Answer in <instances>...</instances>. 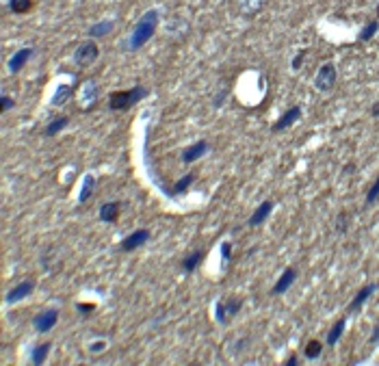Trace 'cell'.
Returning <instances> with one entry per match:
<instances>
[{
    "label": "cell",
    "mask_w": 379,
    "mask_h": 366,
    "mask_svg": "<svg viewBox=\"0 0 379 366\" xmlns=\"http://www.w3.org/2000/svg\"><path fill=\"white\" fill-rule=\"evenodd\" d=\"M156 26H158V11L156 9L145 11L141 15V20L134 24L132 35H130V39H128V48H130L132 52L139 50V48H143L152 39V35L156 32Z\"/></svg>",
    "instance_id": "6da1fadb"
},
{
    "label": "cell",
    "mask_w": 379,
    "mask_h": 366,
    "mask_svg": "<svg viewBox=\"0 0 379 366\" xmlns=\"http://www.w3.org/2000/svg\"><path fill=\"white\" fill-rule=\"evenodd\" d=\"M145 95H148V91H145L143 87H132L130 91H113L109 95V107L113 111H126Z\"/></svg>",
    "instance_id": "7a4b0ae2"
},
{
    "label": "cell",
    "mask_w": 379,
    "mask_h": 366,
    "mask_svg": "<svg viewBox=\"0 0 379 366\" xmlns=\"http://www.w3.org/2000/svg\"><path fill=\"white\" fill-rule=\"evenodd\" d=\"M336 68H334V63H323L319 68L317 72V76H314V89L321 93H327V91H332L334 85H336Z\"/></svg>",
    "instance_id": "3957f363"
},
{
    "label": "cell",
    "mask_w": 379,
    "mask_h": 366,
    "mask_svg": "<svg viewBox=\"0 0 379 366\" xmlns=\"http://www.w3.org/2000/svg\"><path fill=\"white\" fill-rule=\"evenodd\" d=\"M240 308H243V302H240V299H225V302H217L215 319L225 325L240 312Z\"/></svg>",
    "instance_id": "277c9868"
},
{
    "label": "cell",
    "mask_w": 379,
    "mask_h": 366,
    "mask_svg": "<svg viewBox=\"0 0 379 366\" xmlns=\"http://www.w3.org/2000/svg\"><path fill=\"white\" fill-rule=\"evenodd\" d=\"M98 56H100V48L95 42H85V44H80L76 48V52H74V63L80 65V68H87V65H91L93 61H98Z\"/></svg>",
    "instance_id": "5b68a950"
},
{
    "label": "cell",
    "mask_w": 379,
    "mask_h": 366,
    "mask_svg": "<svg viewBox=\"0 0 379 366\" xmlns=\"http://www.w3.org/2000/svg\"><path fill=\"white\" fill-rule=\"evenodd\" d=\"M56 321H59V310H56V308H48V310L39 312L33 319V327L39 334H46V331H50L54 327Z\"/></svg>",
    "instance_id": "8992f818"
},
{
    "label": "cell",
    "mask_w": 379,
    "mask_h": 366,
    "mask_svg": "<svg viewBox=\"0 0 379 366\" xmlns=\"http://www.w3.org/2000/svg\"><path fill=\"white\" fill-rule=\"evenodd\" d=\"M299 117H301V107H297V104H295V107H290L288 111L282 113L275 124L271 126V130H273V132H282V130H286V128H290L293 124H297Z\"/></svg>",
    "instance_id": "52a82bcc"
},
{
    "label": "cell",
    "mask_w": 379,
    "mask_h": 366,
    "mask_svg": "<svg viewBox=\"0 0 379 366\" xmlns=\"http://www.w3.org/2000/svg\"><path fill=\"white\" fill-rule=\"evenodd\" d=\"M33 288H35V282H33V280H24V282H20L18 286L7 292V304H15V302H22V299H26L30 292H33Z\"/></svg>",
    "instance_id": "ba28073f"
},
{
    "label": "cell",
    "mask_w": 379,
    "mask_h": 366,
    "mask_svg": "<svg viewBox=\"0 0 379 366\" xmlns=\"http://www.w3.org/2000/svg\"><path fill=\"white\" fill-rule=\"evenodd\" d=\"M148 241H150V230H136L132 234H128V237L122 241V249L124 251H134L136 247L145 245Z\"/></svg>",
    "instance_id": "9c48e42d"
},
{
    "label": "cell",
    "mask_w": 379,
    "mask_h": 366,
    "mask_svg": "<svg viewBox=\"0 0 379 366\" xmlns=\"http://www.w3.org/2000/svg\"><path fill=\"white\" fill-rule=\"evenodd\" d=\"M271 210H273V202H271V199H264L262 204L254 210V215L247 219V225H249V227H258L260 223H264V221L269 219Z\"/></svg>",
    "instance_id": "30bf717a"
},
{
    "label": "cell",
    "mask_w": 379,
    "mask_h": 366,
    "mask_svg": "<svg viewBox=\"0 0 379 366\" xmlns=\"http://www.w3.org/2000/svg\"><path fill=\"white\" fill-rule=\"evenodd\" d=\"M377 290V284H366L364 288L362 290H358L356 292V297L351 299V304H349V308H347V312H358L362 306H364L368 299H370V295H373V292Z\"/></svg>",
    "instance_id": "8fae6325"
},
{
    "label": "cell",
    "mask_w": 379,
    "mask_h": 366,
    "mask_svg": "<svg viewBox=\"0 0 379 366\" xmlns=\"http://www.w3.org/2000/svg\"><path fill=\"white\" fill-rule=\"evenodd\" d=\"M297 280V271L293 267H288V269L280 275V280L275 282V286L271 288V295H282V292H286L290 286H293V282Z\"/></svg>",
    "instance_id": "7c38bea8"
},
{
    "label": "cell",
    "mask_w": 379,
    "mask_h": 366,
    "mask_svg": "<svg viewBox=\"0 0 379 366\" xmlns=\"http://www.w3.org/2000/svg\"><path fill=\"white\" fill-rule=\"evenodd\" d=\"M33 52H35L33 48H22V50L15 52L9 59V72H13V74H15V72H20L24 65H26V61L33 56Z\"/></svg>",
    "instance_id": "4fadbf2b"
},
{
    "label": "cell",
    "mask_w": 379,
    "mask_h": 366,
    "mask_svg": "<svg viewBox=\"0 0 379 366\" xmlns=\"http://www.w3.org/2000/svg\"><path fill=\"white\" fill-rule=\"evenodd\" d=\"M208 152V143L206 141H197V143H193L189 150H184V154H182V162H195L197 158H201L204 154Z\"/></svg>",
    "instance_id": "5bb4252c"
},
{
    "label": "cell",
    "mask_w": 379,
    "mask_h": 366,
    "mask_svg": "<svg viewBox=\"0 0 379 366\" xmlns=\"http://www.w3.org/2000/svg\"><path fill=\"white\" fill-rule=\"evenodd\" d=\"M344 327H347V316L338 319V321L332 325V329L327 331V347H334L338 340H340V336L344 334Z\"/></svg>",
    "instance_id": "9a60e30c"
},
{
    "label": "cell",
    "mask_w": 379,
    "mask_h": 366,
    "mask_svg": "<svg viewBox=\"0 0 379 366\" xmlns=\"http://www.w3.org/2000/svg\"><path fill=\"white\" fill-rule=\"evenodd\" d=\"M119 217V204L117 202H109V204H104L100 208V219L104 223H115Z\"/></svg>",
    "instance_id": "2e32d148"
},
{
    "label": "cell",
    "mask_w": 379,
    "mask_h": 366,
    "mask_svg": "<svg viewBox=\"0 0 379 366\" xmlns=\"http://www.w3.org/2000/svg\"><path fill=\"white\" fill-rule=\"evenodd\" d=\"M93 189H95V178H93V174H85L83 186H80V193H78V202H80V204H85V202L91 197Z\"/></svg>",
    "instance_id": "e0dca14e"
},
{
    "label": "cell",
    "mask_w": 379,
    "mask_h": 366,
    "mask_svg": "<svg viewBox=\"0 0 379 366\" xmlns=\"http://www.w3.org/2000/svg\"><path fill=\"white\" fill-rule=\"evenodd\" d=\"M67 124H70V117H56V119H52L50 124L46 126L44 135H46V137H54V135H59L63 128H67Z\"/></svg>",
    "instance_id": "ac0fdd59"
},
{
    "label": "cell",
    "mask_w": 379,
    "mask_h": 366,
    "mask_svg": "<svg viewBox=\"0 0 379 366\" xmlns=\"http://www.w3.org/2000/svg\"><path fill=\"white\" fill-rule=\"evenodd\" d=\"M201 258H204V254L201 251H193L191 256H187L182 260V271L184 273H193L199 267V262H201Z\"/></svg>",
    "instance_id": "d6986e66"
},
{
    "label": "cell",
    "mask_w": 379,
    "mask_h": 366,
    "mask_svg": "<svg viewBox=\"0 0 379 366\" xmlns=\"http://www.w3.org/2000/svg\"><path fill=\"white\" fill-rule=\"evenodd\" d=\"M262 5H264V0H238V9L240 13H245V15H254L262 9Z\"/></svg>",
    "instance_id": "ffe728a7"
},
{
    "label": "cell",
    "mask_w": 379,
    "mask_h": 366,
    "mask_svg": "<svg viewBox=\"0 0 379 366\" xmlns=\"http://www.w3.org/2000/svg\"><path fill=\"white\" fill-rule=\"evenodd\" d=\"M50 349H52L50 343H42V345H37V347L33 349V353H30V360H33V364H44V362H46V357H48V353H50Z\"/></svg>",
    "instance_id": "44dd1931"
},
{
    "label": "cell",
    "mask_w": 379,
    "mask_h": 366,
    "mask_svg": "<svg viewBox=\"0 0 379 366\" xmlns=\"http://www.w3.org/2000/svg\"><path fill=\"white\" fill-rule=\"evenodd\" d=\"M323 353V345L319 343V340H308L305 343V349H303V355L308 357V360H317V357Z\"/></svg>",
    "instance_id": "7402d4cb"
},
{
    "label": "cell",
    "mask_w": 379,
    "mask_h": 366,
    "mask_svg": "<svg viewBox=\"0 0 379 366\" xmlns=\"http://www.w3.org/2000/svg\"><path fill=\"white\" fill-rule=\"evenodd\" d=\"M377 30H379V20H373V22H368L366 26L360 30L358 39H360V42H370V39L377 35Z\"/></svg>",
    "instance_id": "603a6c76"
},
{
    "label": "cell",
    "mask_w": 379,
    "mask_h": 366,
    "mask_svg": "<svg viewBox=\"0 0 379 366\" xmlns=\"http://www.w3.org/2000/svg\"><path fill=\"white\" fill-rule=\"evenodd\" d=\"M70 95H72V87L70 85H59V87H56V91H54V95H52V104H54V107H61Z\"/></svg>",
    "instance_id": "cb8c5ba5"
},
{
    "label": "cell",
    "mask_w": 379,
    "mask_h": 366,
    "mask_svg": "<svg viewBox=\"0 0 379 366\" xmlns=\"http://www.w3.org/2000/svg\"><path fill=\"white\" fill-rule=\"evenodd\" d=\"M113 26H115V24H113L111 20H109V22H98V24H93V26L89 28V35H91V37L109 35V32L113 30Z\"/></svg>",
    "instance_id": "d4e9b609"
},
{
    "label": "cell",
    "mask_w": 379,
    "mask_h": 366,
    "mask_svg": "<svg viewBox=\"0 0 379 366\" xmlns=\"http://www.w3.org/2000/svg\"><path fill=\"white\" fill-rule=\"evenodd\" d=\"M193 180H195V176H193V174H187V176H182L180 178V180L178 182H176L174 184V189H171V193L174 195H182L184 191H187L189 189V186L193 184Z\"/></svg>",
    "instance_id": "484cf974"
},
{
    "label": "cell",
    "mask_w": 379,
    "mask_h": 366,
    "mask_svg": "<svg viewBox=\"0 0 379 366\" xmlns=\"http://www.w3.org/2000/svg\"><path fill=\"white\" fill-rule=\"evenodd\" d=\"M9 9L13 13H26V11L33 9V0H11Z\"/></svg>",
    "instance_id": "4316f807"
},
{
    "label": "cell",
    "mask_w": 379,
    "mask_h": 366,
    "mask_svg": "<svg viewBox=\"0 0 379 366\" xmlns=\"http://www.w3.org/2000/svg\"><path fill=\"white\" fill-rule=\"evenodd\" d=\"M93 100H95V87L93 83H87L83 89V107H91Z\"/></svg>",
    "instance_id": "83f0119b"
},
{
    "label": "cell",
    "mask_w": 379,
    "mask_h": 366,
    "mask_svg": "<svg viewBox=\"0 0 379 366\" xmlns=\"http://www.w3.org/2000/svg\"><path fill=\"white\" fill-rule=\"evenodd\" d=\"M377 197H379V178L373 182V186L368 189V193H366V202H364V206H370L373 202H377Z\"/></svg>",
    "instance_id": "f1b7e54d"
},
{
    "label": "cell",
    "mask_w": 379,
    "mask_h": 366,
    "mask_svg": "<svg viewBox=\"0 0 379 366\" xmlns=\"http://www.w3.org/2000/svg\"><path fill=\"white\" fill-rule=\"evenodd\" d=\"M15 107V100L13 97H9V95H0V111H9V109H13Z\"/></svg>",
    "instance_id": "f546056e"
},
{
    "label": "cell",
    "mask_w": 379,
    "mask_h": 366,
    "mask_svg": "<svg viewBox=\"0 0 379 366\" xmlns=\"http://www.w3.org/2000/svg\"><path fill=\"white\" fill-rule=\"evenodd\" d=\"M347 221H349V217H347L344 213H340V215H338V219H336V230L338 232H347Z\"/></svg>",
    "instance_id": "4dcf8cb0"
},
{
    "label": "cell",
    "mask_w": 379,
    "mask_h": 366,
    "mask_svg": "<svg viewBox=\"0 0 379 366\" xmlns=\"http://www.w3.org/2000/svg\"><path fill=\"white\" fill-rule=\"evenodd\" d=\"M303 59H305V50H299L295 54V59H293V63H290V68H293V72H297L301 68V63H303Z\"/></svg>",
    "instance_id": "1f68e13d"
},
{
    "label": "cell",
    "mask_w": 379,
    "mask_h": 366,
    "mask_svg": "<svg viewBox=\"0 0 379 366\" xmlns=\"http://www.w3.org/2000/svg\"><path fill=\"white\" fill-rule=\"evenodd\" d=\"M104 347H107V343H104V340H95V343L89 345V351H91V353H100V351H104Z\"/></svg>",
    "instance_id": "d6a6232c"
},
{
    "label": "cell",
    "mask_w": 379,
    "mask_h": 366,
    "mask_svg": "<svg viewBox=\"0 0 379 366\" xmlns=\"http://www.w3.org/2000/svg\"><path fill=\"white\" fill-rule=\"evenodd\" d=\"M230 256H232V245L228 241H223V245H221V258L223 260H230Z\"/></svg>",
    "instance_id": "836d02e7"
},
{
    "label": "cell",
    "mask_w": 379,
    "mask_h": 366,
    "mask_svg": "<svg viewBox=\"0 0 379 366\" xmlns=\"http://www.w3.org/2000/svg\"><path fill=\"white\" fill-rule=\"evenodd\" d=\"M76 308H78V310H80V314H89V312L93 310V308H95V306H93V304H78Z\"/></svg>",
    "instance_id": "e575fe53"
},
{
    "label": "cell",
    "mask_w": 379,
    "mask_h": 366,
    "mask_svg": "<svg viewBox=\"0 0 379 366\" xmlns=\"http://www.w3.org/2000/svg\"><path fill=\"white\" fill-rule=\"evenodd\" d=\"M377 340H379V325H375V329H373V336H370V343H377Z\"/></svg>",
    "instance_id": "d590c367"
},
{
    "label": "cell",
    "mask_w": 379,
    "mask_h": 366,
    "mask_svg": "<svg viewBox=\"0 0 379 366\" xmlns=\"http://www.w3.org/2000/svg\"><path fill=\"white\" fill-rule=\"evenodd\" d=\"M286 364H288V366H295V364H297V355H290L288 360H286Z\"/></svg>",
    "instance_id": "8d00e7d4"
},
{
    "label": "cell",
    "mask_w": 379,
    "mask_h": 366,
    "mask_svg": "<svg viewBox=\"0 0 379 366\" xmlns=\"http://www.w3.org/2000/svg\"><path fill=\"white\" fill-rule=\"evenodd\" d=\"M370 115H373V117H377V115H379V102L375 104L373 109H370Z\"/></svg>",
    "instance_id": "74e56055"
},
{
    "label": "cell",
    "mask_w": 379,
    "mask_h": 366,
    "mask_svg": "<svg viewBox=\"0 0 379 366\" xmlns=\"http://www.w3.org/2000/svg\"><path fill=\"white\" fill-rule=\"evenodd\" d=\"M377 18H379V3H377Z\"/></svg>",
    "instance_id": "f35d334b"
}]
</instances>
